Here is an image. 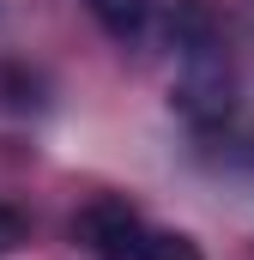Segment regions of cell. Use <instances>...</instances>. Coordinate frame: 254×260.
I'll return each mask as SVG.
<instances>
[{"label":"cell","instance_id":"cell-1","mask_svg":"<svg viewBox=\"0 0 254 260\" xmlns=\"http://www.w3.org/2000/svg\"><path fill=\"white\" fill-rule=\"evenodd\" d=\"M79 236L97 260H206L200 242L182 230H157L151 218H139L127 200H91L79 212Z\"/></svg>","mask_w":254,"mask_h":260},{"label":"cell","instance_id":"cell-2","mask_svg":"<svg viewBox=\"0 0 254 260\" xmlns=\"http://www.w3.org/2000/svg\"><path fill=\"white\" fill-rule=\"evenodd\" d=\"M85 12H91L115 43H133V37L145 30V18H151V0H85Z\"/></svg>","mask_w":254,"mask_h":260},{"label":"cell","instance_id":"cell-3","mask_svg":"<svg viewBox=\"0 0 254 260\" xmlns=\"http://www.w3.org/2000/svg\"><path fill=\"white\" fill-rule=\"evenodd\" d=\"M18 242H24V218H18L12 206H0V260L18 254Z\"/></svg>","mask_w":254,"mask_h":260}]
</instances>
